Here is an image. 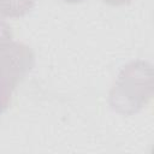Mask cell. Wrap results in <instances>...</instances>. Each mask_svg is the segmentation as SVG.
Listing matches in <instances>:
<instances>
[{
    "mask_svg": "<svg viewBox=\"0 0 154 154\" xmlns=\"http://www.w3.org/2000/svg\"><path fill=\"white\" fill-rule=\"evenodd\" d=\"M102 1L106 2V4H108V5H112V6H120V5L129 4L132 0H102Z\"/></svg>",
    "mask_w": 154,
    "mask_h": 154,
    "instance_id": "cell-5",
    "label": "cell"
},
{
    "mask_svg": "<svg viewBox=\"0 0 154 154\" xmlns=\"http://www.w3.org/2000/svg\"><path fill=\"white\" fill-rule=\"evenodd\" d=\"M63 1H65V2H71V4H76V2H81V1H83V0H63Z\"/></svg>",
    "mask_w": 154,
    "mask_h": 154,
    "instance_id": "cell-6",
    "label": "cell"
},
{
    "mask_svg": "<svg viewBox=\"0 0 154 154\" xmlns=\"http://www.w3.org/2000/svg\"><path fill=\"white\" fill-rule=\"evenodd\" d=\"M152 96L153 67L144 60H136L122 69L109 91L108 101L113 111L131 116L140 112Z\"/></svg>",
    "mask_w": 154,
    "mask_h": 154,
    "instance_id": "cell-1",
    "label": "cell"
},
{
    "mask_svg": "<svg viewBox=\"0 0 154 154\" xmlns=\"http://www.w3.org/2000/svg\"><path fill=\"white\" fill-rule=\"evenodd\" d=\"M10 38H12V32L10 30V26L5 22L0 20V43Z\"/></svg>",
    "mask_w": 154,
    "mask_h": 154,
    "instance_id": "cell-4",
    "label": "cell"
},
{
    "mask_svg": "<svg viewBox=\"0 0 154 154\" xmlns=\"http://www.w3.org/2000/svg\"><path fill=\"white\" fill-rule=\"evenodd\" d=\"M36 0H0V14L10 18L25 16Z\"/></svg>",
    "mask_w": 154,
    "mask_h": 154,
    "instance_id": "cell-3",
    "label": "cell"
},
{
    "mask_svg": "<svg viewBox=\"0 0 154 154\" xmlns=\"http://www.w3.org/2000/svg\"><path fill=\"white\" fill-rule=\"evenodd\" d=\"M34 64L35 57L29 46L13 38L0 43V116L8 108L13 90Z\"/></svg>",
    "mask_w": 154,
    "mask_h": 154,
    "instance_id": "cell-2",
    "label": "cell"
}]
</instances>
